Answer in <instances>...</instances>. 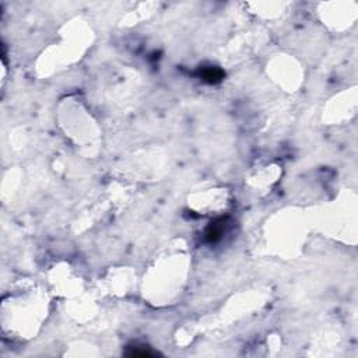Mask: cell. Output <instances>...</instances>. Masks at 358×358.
Masks as SVG:
<instances>
[{
  "label": "cell",
  "instance_id": "obj_1",
  "mask_svg": "<svg viewBox=\"0 0 358 358\" xmlns=\"http://www.w3.org/2000/svg\"><path fill=\"white\" fill-rule=\"evenodd\" d=\"M199 77L209 84H217L224 78V72L215 66H207L199 70Z\"/></svg>",
  "mask_w": 358,
  "mask_h": 358
},
{
  "label": "cell",
  "instance_id": "obj_2",
  "mask_svg": "<svg viewBox=\"0 0 358 358\" xmlns=\"http://www.w3.org/2000/svg\"><path fill=\"white\" fill-rule=\"evenodd\" d=\"M145 347L144 346H133V347H130L129 351H126V356H129V357H155L158 354V353L151 351L150 349H145Z\"/></svg>",
  "mask_w": 358,
  "mask_h": 358
}]
</instances>
